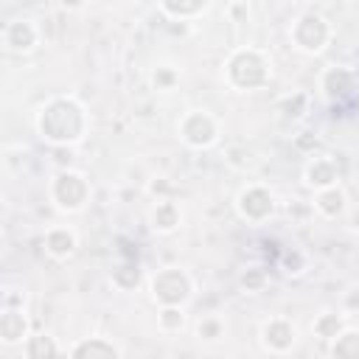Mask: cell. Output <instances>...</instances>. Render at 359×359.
Wrapping results in <instances>:
<instances>
[{
  "label": "cell",
  "instance_id": "obj_9",
  "mask_svg": "<svg viewBox=\"0 0 359 359\" xmlns=\"http://www.w3.org/2000/svg\"><path fill=\"white\" fill-rule=\"evenodd\" d=\"M306 182L311 188H317V191L334 188L337 185V163L331 157H314L306 165Z\"/></svg>",
  "mask_w": 359,
  "mask_h": 359
},
{
  "label": "cell",
  "instance_id": "obj_8",
  "mask_svg": "<svg viewBox=\"0 0 359 359\" xmlns=\"http://www.w3.org/2000/svg\"><path fill=\"white\" fill-rule=\"evenodd\" d=\"M180 135H182V140H185L188 146L202 149V146H210V143L216 140V123H213V118L205 115V112H191V115L182 118Z\"/></svg>",
  "mask_w": 359,
  "mask_h": 359
},
{
  "label": "cell",
  "instance_id": "obj_15",
  "mask_svg": "<svg viewBox=\"0 0 359 359\" xmlns=\"http://www.w3.org/2000/svg\"><path fill=\"white\" fill-rule=\"evenodd\" d=\"M180 224V213L171 202H157V208L151 210V227L160 230V233H168Z\"/></svg>",
  "mask_w": 359,
  "mask_h": 359
},
{
  "label": "cell",
  "instance_id": "obj_18",
  "mask_svg": "<svg viewBox=\"0 0 359 359\" xmlns=\"http://www.w3.org/2000/svg\"><path fill=\"white\" fill-rule=\"evenodd\" d=\"M208 6L205 3H163L160 6V11L163 14H171V17H180V20H188V17H194V14H202Z\"/></svg>",
  "mask_w": 359,
  "mask_h": 359
},
{
  "label": "cell",
  "instance_id": "obj_19",
  "mask_svg": "<svg viewBox=\"0 0 359 359\" xmlns=\"http://www.w3.org/2000/svg\"><path fill=\"white\" fill-rule=\"evenodd\" d=\"M182 323H185V314H182L180 306H163V311H160V325H163V331H180Z\"/></svg>",
  "mask_w": 359,
  "mask_h": 359
},
{
  "label": "cell",
  "instance_id": "obj_14",
  "mask_svg": "<svg viewBox=\"0 0 359 359\" xmlns=\"http://www.w3.org/2000/svg\"><path fill=\"white\" fill-rule=\"evenodd\" d=\"M73 359H118V351L101 339H87L73 351Z\"/></svg>",
  "mask_w": 359,
  "mask_h": 359
},
{
  "label": "cell",
  "instance_id": "obj_11",
  "mask_svg": "<svg viewBox=\"0 0 359 359\" xmlns=\"http://www.w3.org/2000/svg\"><path fill=\"white\" fill-rule=\"evenodd\" d=\"M264 345L272 348V351H286L294 345V325L286 323V320H269L264 325Z\"/></svg>",
  "mask_w": 359,
  "mask_h": 359
},
{
  "label": "cell",
  "instance_id": "obj_17",
  "mask_svg": "<svg viewBox=\"0 0 359 359\" xmlns=\"http://www.w3.org/2000/svg\"><path fill=\"white\" fill-rule=\"evenodd\" d=\"M334 359H359V331H345L334 339Z\"/></svg>",
  "mask_w": 359,
  "mask_h": 359
},
{
  "label": "cell",
  "instance_id": "obj_5",
  "mask_svg": "<svg viewBox=\"0 0 359 359\" xmlns=\"http://www.w3.org/2000/svg\"><path fill=\"white\" fill-rule=\"evenodd\" d=\"M90 188H87V180L76 171H62L56 174L53 185H50V196L56 202L59 210H79L87 199Z\"/></svg>",
  "mask_w": 359,
  "mask_h": 359
},
{
  "label": "cell",
  "instance_id": "obj_6",
  "mask_svg": "<svg viewBox=\"0 0 359 359\" xmlns=\"http://www.w3.org/2000/svg\"><path fill=\"white\" fill-rule=\"evenodd\" d=\"M275 210V202H272V194L264 191L261 185H250L238 194V213L250 222H264L266 216H272Z\"/></svg>",
  "mask_w": 359,
  "mask_h": 359
},
{
  "label": "cell",
  "instance_id": "obj_12",
  "mask_svg": "<svg viewBox=\"0 0 359 359\" xmlns=\"http://www.w3.org/2000/svg\"><path fill=\"white\" fill-rule=\"evenodd\" d=\"M45 250H48L53 258H67V255L76 250V236H73L67 227H53V230H48V236H45Z\"/></svg>",
  "mask_w": 359,
  "mask_h": 359
},
{
  "label": "cell",
  "instance_id": "obj_3",
  "mask_svg": "<svg viewBox=\"0 0 359 359\" xmlns=\"http://www.w3.org/2000/svg\"><path fill=\"white\" fill-rule=\"evenodd\" d=\"M292 39L303 53H320L325 48V42L331 39L328 20L323 14H314V11L300 14L292 25Z\"/></svg>",
  "mask_w": 359,
  "mask_h": 359
},
{
  "label": "cell",
  "instance_id": "obj_1",
  "mask_svg": "<svg viewBox=\"0 0 359 359\" xmlns=\"http://www.w3.org/2000/svg\"><path fill=\"white\" fill-rule=\"evenodd\" d=\"M36 129L53 146L76 143L84 132V112L73 98H53L50 104L42 107L36 118Z\"/></svg>",
  "mask_w": 359,
  "mask_h": 359
},
{
  "label": "cell",
  "instance_id": "obj_20",
  "mask_svg": "<svg viewBox=\"0 0 359 359\" xmlns=\"http://www.w3.org/2000/svg\"><path fill=\"white\" fill-rule=\"evenodd\" d=\"M339 317L337 314H323L317 323H314V331L320 334V337H325V339H337L339 337Z\"/></svg>",
  "mask_w": 359,
  "mask_h": 359
},
{
  "label": "cell",
  "instance_id": "obj_2",
  "mask_svg": "<svg viewBox=\"0 0 359 359\" xmlns=\"http://www.w3.org/2000/svg\"><path fill=\"white\" fill-rule=\"evenodd\" d=\"M227 76L236 87L252 90L269 79V65L264 62L258 50H236L227 62Z\"/></svg>",
  "mask_w": 359,
  "mask_h": 359
},
{
  "label": "cell",
  "instance_id": "obj_7",
  "mask_svg": "<svg viewBox=\"0 0 359 359\" xmlns=\"http://www.w3.org/2000/svg\"><path fill=\"white\" fill-rule=\"evenodd\" d=\"M0 39H3L6 50H11V53H28L36 45L39 31H36V25L31 20H11V22L3 25Z\"/></svg>",
  "mask_w": 359,
  "mask_h": 359
},
{
  "label": "cell",
  "instance_id": "obj_21",
  "mask_svg": "<svg viewBox=\"0 0 359 359\" xmlns=\"http://www.w3.org/2000/svg\"><path fill=\"white\" fill-rule=\"evenodd\" d=\"M199 337H205V339H216V337H222V325H219V320H205V323H199Z\"/></svg>",
  "mask_w": 359,
  "mask_h": 359
},
{
  "label": "cell",
  "instance_id": "obj_16",
  "mask_svg": "<svg viewBox=\"0 0 359 359\" xmlns=\"http://www.w3.org/2000/svg\"><path fill=\"white\" fill-rule=\"evenodd\" d=\"M25 353L28 359H56V342L48 334H34L25 342Z\"/></svg>",
  "mask_w": 359,
  "mask_h": 359
},
{
  "label": "cell",
  "instance_id": "obj_13",
  "mask_svg": "<svg viewBox=\"0 0 359 359\" xmlns=\"http://www.w3.org/2000/svg\"><path fill=\"white\" fill-rule=\"evenodd\" d=\"M314 208L323 213V216H339L342 213V208H345V194L334 185V188H325V191H317V202H314Z\"/></svg>",
  "mask_w": 359,
  "mask_h": 359
},
{
  "label": "cell",
  "instance_id": "obj_4",
  "mask_svg": "<svg viewBox=\"0 0 359 359\" xmlns=\"http://www.w3.org/2000/svg\"><path fill=\"white\" fill-rule=\"evenodd\" d=\"M151 294L163 306H180L191 294V280H188V275L182 269L168 266V269H163V272H157L151 278Z\"/></svg>",
  "mask_w": 359,
  "mask_h": 359
},
{
  "label": "cell",
  "instance_id": "obj_10",
  "mask_svg": "<svg viewBox=\"0 0 359 359\" xmlns=\"http://www.w3.org/2000/svg\"><path fill=\"white\" fill-rule=\"evenodd\" d=\"M0 337L6 345H20L28 342V320L22 317V311L6 309L0 317Z\"/></svg>",
  "mask_w": 359,
  "mask_h": 359
}]
</instances>
